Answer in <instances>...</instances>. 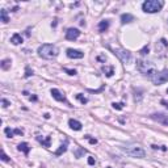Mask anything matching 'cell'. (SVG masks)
Here are the masks:
<instances>
[{
	"label": "cell",
	"mask_w": 168,
	"mask_h": 168,
	"mask_svg": "<svg viewBox=\"0 0 168 168\" xmlns=\"http://www.w3.org/2000/svg\"><path fill=\"white\" fill-rule=\"evenodd\" d=\"M112 51H113V54L116 55L121 62L129 63L131 61V53H129L127 50H125V49H112Z\"/></svg>",
	"instance_id": "obj_5"
},
{
	"label": "cell",
	"mask_w": 168,
	"mask_h": 168,
	"mask_svg": "<svg viewBox=\"0 0 168 168\" xmlns=\"http://www.w3.org/2000/svg\"><path fill=\"white\" fill-rule=\"evenodd\" d=\"M51 95H53V97H54L57 101H61V103H66V96L62 93V92L59 91V89H57V88H53L51 89Z\"/></svg>",
	"instance_id": "obj_10"
},
{
	"label": "cell",
	"mask_w": 168,
	"mask_h": 168,
	"mask_svg": "<svg viewBox=\"0 0 168 168\" xmlns=\"http://www.w3.org/2000/svg\"><path fill=\"white\" fill-rule=\"evenodd\" d=\"M58 53H59L58 47L51 43H43L38 47V55L43 59H54L58 55Z\"/></svg>",
	"instance_id": "obj_2"
},
{
	"label": "cell",
	"mask_w": 168,
	"mask_h": 168,
	"mask_svg": "<svg viewBox=\"0 0 168 168\" xmlns=\"http://www.w3.org/2000/svg\"><path fill=\"white\" fill-rule=\"evenodd\" d=\"M151 82L155 84V85H160V84L167 83L168 82V70H163L162 72H158Z\"/></svg>",
	"instance_id": "obj_6"
},
{
	"label": "cell",
	"mask_w": 168,
	"mask_h": 168,
	"mask_svg": "<svg viewBox=\"0 0 168 168\" xmlns=\"http://www.w3.org/2000/svg\"><path fill=\"white\" fill-rule=\"evenodd\" d=\"M108 28H109V21L108 20L100 21V24H99V30H100V32H105Z\"/></svg>",
	"instance_id": "obj_18"
},
{
	"label": "cell",
	"mask_w": 168,
	"mask_h": 168,
	"mask_svg": "<svg viewBox=\"0 0 168 168\" xmlns=\"http://www.w3.org/2000/svg\"><path fill=\"white\" fill-rule=\"evenodd\" d=\"M79 36H80V30L76 29V28H70V29H67V32H66V38L68 41L78 40Z\"/></svg>",
	"instance_id": "obj_8"
},
{
	"label": "cell",
	"mask_w": 168,
	"mask_h": 168,
	"mask_svg": "<svg viewBox=\"0 0 168 168\" xmlns=\"http://www.w3.org/2000/svg\"><path fill=\"white\" fill-rule=\"evenodd\" d=\"M85 138L88 139V141L91 142L92 145H96V143H97V141H96V139H92V138H91V137H89V135H85Z\"/></svg>",
	"instance_id": "obj_29"
},
{
	"label": "cell",
	"mask_w": 168,
	"mask_h": 168,
	"mask_svg": "<svg viewBox=\"0 0 168 168\" xmlns=\"http://www.w3.org/2000/svg\"><path fill=\"white\" fill-rule=\"evenodd\" d=\"M1 160L3 162H9V158L7 156V154H5L4 151H1Z\"/></svg>",
	"instance_id": "obj_27"
},
{
	"label": "cell",
	"mask_w": 168,
	"mask_h": 168,
	"mask_svg": "<svg viewBox=\"0 0 168 168\" xmlns=\"http://www.w3.org/2000/svg\"><path fill=\"white\" fill-rule=\"evenodd\" d=\"M1 104H3V108H7L8 105H11V103L8 101V100H5V99H1Z\"/></svg>",
	"instance_id": "obj_28"
},
{
	"label": "cell",
	"mask_w": 168,
	"mask_h": 168,
	"mask_svg": "<svg viewBox=\"0 0 168 168\" xmlns=\"http://www.w3.org/2000/svg\"><path fill=\"white\" fill-rule=\"evenodd\" d=\"M0 66H1V68L5 70V71H7V70H9V67H11V59H3Z\"/></svg>",
	"instance_id": "obj_20"
},
{
	"label": "cell",
	"mask_w": 168,
	"mask_h": 168,
	"mask_svg": "<svg viewBox=\"0 0 168 168\" xmlns=\"http://www.w3.org/2000/svg\"><path fill=\"white\" fill-rule=\"evenodd\" d=\"M4 133H5V135H7L8 138H12V137L15 135V130H11L9 127H5L4 129Z\"/></svg>",
	"instance_id": "obj_22"
},
{
	"label": "cell",
	"mask_w": 168,
	"mask_h": 168,
	"mask_svg": "<svg viewBox=\"0 0 168 168\" xmlns=\"http://www.w3.org/2000/svg\"><path fill=\"white\" fill-rule=\"evenodd\" d=\"M124 151L130 156H134V158H145V155H146L145 150L139 146H127L124 148Z\"/></svg>",
	"instance_id": "obj_4"
},
{
	"label": "cell",
	"mask_w": 168,
	"mask_h": 168,
	"mask_svg": "<svg viewBox=\"0 0 168 168\" xmlns=\"http://www.w3.org/2000/svg\"><path fill=\"white\" fill-rule=\"evenodd\" d=\"M37 141L40 142L43 147H50V143H51V137H46L45 139H42L41 137H37Z\"/></svg>",
	"instance_id": "obj_14"
},
{
	"label": "cell",
	"mask_w": 168,
	"mask_h": 168,
	"mask_svg": "<svg viewBox=\"0 0 168 168\" xmlns=\"http://www.w3.org/2000/svg\"><path fill=\"white\" fill-rule=\"evenodd\" d=\"M67 146H68V141L66 139V141H64V143L61 145V147L55 151V156H59V155H62L63 152H66V151H67Z\"/></svg>",
	"instance_id": "obj_12"
},
{
	"label": "cell",
	"mask_w": 168,
	"mask_h": 168,
	"mask_svg": "<svg viewBox=\"0 0 168 168\" xmlns=\"http://www.w3.org/2000/svg\"><path fill=\"white\" fill-rule=\"evenodd\" d=\"M167 93H168V89H167Z\"/></svg>",
	"instance_id": "obj_33"
},
{
	"label": "cell",
	"mask_w": 168,
	"mask_h": 168,
	"mask_svg": "<svg viewBox=\"0 0 168 168\" xmlns=\"http://www.w3.org/2000/svg\"><path fill=\"white\" fill-rule=\"evenodd\" d=\"M163 8V3L158 0H146L142 4V9L146 13H156Z\"/></svg>",
	"instance_id": "obj_3"
},
{
	"label": "cell",
	"mask_w": 168,
	"mask_h": 168,
	"mask_svg": "<svg viewBox=\"0 0 168 168\" xmlns=\"http://www.w3.org/2000/svg\"><path fill=\"white\" fill-rule=\"evenodd\" d=\"M113 108L114 109H117V110H121L122 108H124V103H113Z\"/></svg>",
	"instance_id": "obj_23"
},
{
	"label": "cell",
	"mask_w": 168,
	"mask_h": 168,
	"mask_svg": "<svg viewBox=\"0 0 168 168\" xmlns=\"http://www.w3.org/2000/svg\"><path fill=\"white\" fill-rule=\"evenodd\" d=\"M148 51H150V47H148V45H146V46H145L139 53H141L142 55H146V54H148Z\"/></svg>",
	"instance_id": "obj_24"
},
{
	"label": "cell",
	"mask_w": 168,
	"mask_h": 168,
	"mask_svg": "<svg viewBox=\"0 0 168 168\" xmlns=\"http://www.w3.org/2000/svg\"><path fill=\"white\" fill-rule=\"evenodd\" d=\"M150 117H151V120H154V121L159 122V124H162L164 126H168V114H166V113H152Z\"/></svg>",
	"instance_id": "obj_7"
},
{
	"label": "cell",
	"mask_w": 168,
	"mask_h": 168,
	"mask_svg": "<svg viewBox=\"0 0 168 168\" xmlns=\"http://www.w3.org/2000/svg\"><path fill=\"white\" fill-rule=\"evenodd\" d=\"M137 68H138L139 72H142L143 75H146L150 80L154 79L156 74H158V70L154 67V64L148 61H143V59H139L137 62Z\"/></svg>",
	"instance_id": "obj_1"
},
{
	"label": "cell",
	"mask_w": 168,
	"mask_h": 168,
	"mask_svg": "<svg viewBox=\"0 0 168 168\" xmlns=\"http://www.w3.org/2000/svg\"><path fill=\"white\" fill-rule=\"evenodd\" d=\"M108 168H110V167H108Z\"/></svg>",
	"instance_id": "obj_34"
},
{
	"label": "cell",
	"mask_w": 168,
	"mask_h": 168,
	"mask_svg": "<svg viewBox=\"0 0 168 168\" xmlns=\"http://www.w3.org/2000/svg\"><path fill=\"white\" fill-rule=\"evenodd\" d=\"M68 125H70V127L72 129V130H76V131H79V130H82V122H79V121H76V120H70L68 121Z\"/></svg>",
	"instance_id": "obj_11"
},
{
	"label": "cell",
	"mask_w": 168,
	"mask_h": 168,
	"mask_svg": "<svg viewBox=\"0 0 168 168\" xmlns=\"http://www.w3.org/2000/svg\"><path fill=\"white\" fill-rule=\"evenodd\" d=\"M32 75H33V71L29 67H26V68H25V78H29V76H32Z\"/></svg>",
	"instance_id": "obj_25"
},
{
	"label": "cell",
	"mask_w": 168,
	"mask_h": 168,
	"mask_svg": "<svg viewBox=\"0 0 168 168\" xmlns=\"http://www.w3.org/2000/svg\"><path fill=\"white\" fill-rule=\"evenodd\" d=\"M66 54H67V57L71 58V59H80V58L84 57L83 51H80V50H74V49H67Z\"/></svg>",
	"instance_id": "obj_9"
},
{
	"label": "cell",
	"mask_w": 168,
	"mask_h": 168,
	"mask_svg": "<svg viewBox=\"0 0 168 168\" xmlns=\"http://www.w3.org/2000/svg\"><path fill=\"white\" fill-rule=\"evenodd\" d=\"M30 100H32V101H37V97H36V96H32V97H30Z\"/></svg>",
	"instance_id": "obj_32"
},
{
	"label": "cell",
	"mask_w": 168,
	"mask_h": 168,
	"mask_svg": "<svg viewBox=\"0 0 168 168\" xmlns=\"http://www.w3.org/2000/svg\"><path fill=\"white\" fill-rule=\"evenodd\" d=\"M17 148H19V151H22L25 155H28V154H29V151H30V147H29V145H28L26 142H22V143H20Z\"/></svg>",
	"instance_id": "obj_15"
},
{
	"label": "cell",
	"mask_w": 168,
	"mask_h": 168,
	"mask_svg": "<svg viewBox=\"0 0 168 168\" xmlns=\"http://www.w3.org/2000/svg\"><path fill=\"white\" fill-rule=\"evenodd\" d=\"M134 21V16L130 15V13H124L121 16V22L122 24H129V22Z\"/></svg>",
	"instance_id": "obj_13"
},
{
	"label": "cell",
	"mask_w": 168,
	"mask_h": 168,
	"mask_svg": "<svg viewBox=\"0 0 168 168\" xmlns=\"http://www.w3.org/2000/svg\"><path fill=\"white\" fill-rule=\"evenodd\" d=\"M64 71L67 72L68 75H71V76H74V75H76V70H70V68H64Z\"/></svg>",
	"instance_id": "obj_26"
},
{
	"label": "cell",
	"mask_w": 168,
	"mask_h": 168,
	"mask_svg": "<svg viewBox=\"0 0 168 168\" xmlns=\"http://www.w3.org/2000/svg\"><path fill=\"white\" fill-rule=\"evenodd\" d=\"M0 17H1V22H4V24H7V22L9 21L8 15H7V11L5 9H0Z\"/></svg>",
	"instance_id": "obj_19"
},
{
	"label": "cell",
	"mask_w": 168,
	"mask_h": 168,
	"mask_svg": "<svg viewBox=\"0 0 168 168\" xmlns=\"http://www.w3.org/2000/svg\"><path fill=\"white\" fill-rule=\"evenodd\" d=\"M103 71L105 72L106 76L110 78V76H113V74H114V67L113 66H104L103 67Z\"/></svg>",
	"instance_id": "obj_17"
},
{
	"label": "cell",
	"mask_w": 168,
	"mask_h": 168,
	"mask_svg": "<svg viewBox=\"0 0 168 168\" xmlns=\"http://www.w3.org/2000/svg\"><path fill=\"white\" fill-rule=\"evenodd\" d=\"M76 99L79 100V101L82 103L83 105H84V104H87V103H88V99H87V97H84L82 93H78V95H76Z\"/></svg>",
	"instance_id": "obj_21"
},
{
	"label": "cell",
	"mask_w": 168,
	"mask_h": 168,
	"mask_svg": "<svg viewBox=\"0 0 168 168\" xmlns=\"http://www.w3.org/2000/svg\"><path fill=\"white\" fill-rule=\"evenodd\" d=\"M95 163H96V160H95V159L92 158V156H89V158H88V164H91V166H93Z\"/></svg>",
	"instance_id": "obj_30"
},
{
	"label": "cell",
	"mask_w": 168,
	"mask_h": 168,
	"mask_svg": "<svg viewBox=\"0 0 168 168\" xmlns=\"http://www.w3.org/2000/svg\"><path fill=\"white\" fill-rule=\"evenodd\" d=\"M11 42H12L13 45H20L22 42V37L21 34H19V33H15V34L11 37Z\"/></svg>",
	"instance_id": "obj_16"
},
{
	"label": "cell",
	"mask_w": 168,
	"mask_h": 168,
	"mask_svg": "<svg viewBox=\"0 0 168 168\" xmlns=\"http://www.w3.org/2000/svg\"><path fill=\"white\" fill-rule=\"evenodd\" d=\"M162 104H163V105H164V106H166V108L168 109V103H167V101H164V100H162Z\"/></svg>",
	"instance_id": "obj_31"
}]
</instances>
